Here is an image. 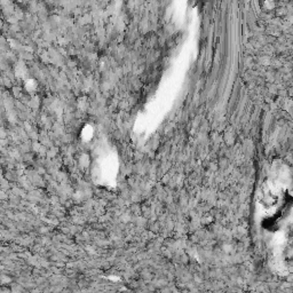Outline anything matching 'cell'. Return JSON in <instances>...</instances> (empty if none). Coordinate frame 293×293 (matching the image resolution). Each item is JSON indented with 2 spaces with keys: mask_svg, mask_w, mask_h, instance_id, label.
Segmentation results:
<instances>
[{
  "mask_svg": "<svg viewBox=\"0 0 293 293\" xmlns=\"http://www.w3.org/2000/svg\"><path fill=\"white\" fill-rule=\"evenodd\" d=\"M10 281H12V279H10L8 276H6V275H2V276L0 277V283H1V284H8Z\"/></svg>",
  "mask_w": 293,
  "mask_h": 293,
  "instance_id": "1",
  "label": "cell"
}]
</instances>
